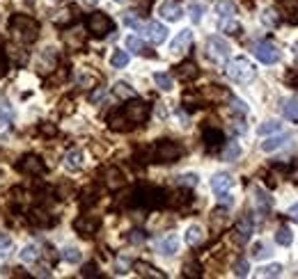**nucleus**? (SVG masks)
<instances>
[{
    "label": "nucleus",
    "mask_w": 298,
    "mask_h": 279,
    "mask_svg": "<svg viewBox=\"0 0 298 279\" xmlns=\"http://www.w3.org/2000/svg\"><path fill=\"white\" fill-rule=\"evenodd\" d=\"M147 119H149V105L140 99H131L124 108H120V110L108 117V126L112 131L124 133V131H131L135 126L145 124Z\"/></svg>",
    "instance_id": "1"
},
{
    "label": "nucleus",
    "mask_w": 298,
    "mask_h": 279,
    "mask_svg": "<svg viewBox=\"0 0 298 279\" xmlns=\"http://www.w3.org/2000/svg\"><path fill=\"white\" fill-rule=\"evenodd\" d=\"M9 30L21 44H32L39 37V23L32 16H26V14H14L9 18Z\"/></svg>",
    "instance_id": "2"
},
{
    "label": "nucleus",
    "mask_w": 298,
    "mask_h": 279,
    "mask_svg": "<svg viewBox=\"0 0 298 279\" xmlns=\"http://www.w3.org/2000/svg\"><path fill=\"white\" fill-rule=\"evenodd\" d=\"M182 144L172 140H158L151 146V163H174V160L182 158Z\"/></svg>",
    "instance_id": "3"
},
{
    "label": "nucleus",
    "mask_w": 298,
    "mask_h": 279,
    "mask_svg": "<svg viewBox=\"0 0 298 279\" xmlns=\"http://www.w3.org/2000/svg\"><path fill=\"white\" fill-rule=\"evenodd\" d=\"M227 76L232 78L234 82H241V85H246V82H250L252 78L257 76V69L255 65H252L248 57H234L232 62H227Z\"/></svg>",
    "instance_id": "4"
},
{
    "label": "nucleus",
    "mask_w": 298,
    "mask_h": 279,
    "mask_svg": "<svg viewBox=\"0 0 298 279\" xmlns=\"http://www.w3.org/2000/svg\"><path fill=\"white\" fill-rule=\"evenodd\" d=\"M85 28H87V32H90L92 37L104 39V37H108L110 32L115 30V21H112L108 14H104V12H92L90 16H87V21H85Z\"/></svg>",
    "instance_id": "5"
},
{
    "label": "nucleus",
    "mask_w": 298,
    "mask_h": 279,
    "mask_svg": "<svg viewBox=\"0 0 298 279\" xmlns=\"http://www.w3.org/2000/svg\"><path fill=\"white\" fill-rule=\"evenodd\" d=\"M252 53H255V57L260 62H264V65H277L282 60V51L271 41H257L252 46Z\"/></svg>",
    "instance_id": "6"
},
{
    "label": "nucleus",
    "mask_w": 298,
    "mask_h": 279,
    "mask_svg": "<svg viewBox=\"0 0 298 279\" xmlns=\"http://www.w3.org/2000/svg\"><path fill=\"white\" fill-rule=\"evenodd\" d=\"M229 53H232V48H229V44L225 41L223 37H209L207 39V55L211 57L213 62H218V65L227 62Z\"/></svg>",
    "instance_id": "7"
},
{
    "label": "nucleus",
    "mask_w": 298,
    "mask_h": 279,
    "mask_svg": "<svg viewBox=\"0 0 298 279\" xmlns=\"http://www.w3.org/2000/svg\"><path fill=\"white\" fill-rule=\"evenodd\" d=\"M99 227H101V220L94 218V215H81V218L74 222L76 233L83 236V238H92L96 231H99Z\"/></svg>",
    "instance_id": "8"
},
{
    "label": "nucleus",
    "mask_w": 298,
    "mask_h": 279,
    "mask_svg": "<svg viewBox=\"0 0 298 279\" xmlns=\"http://www.w3.org/2000/svg\"><path fill=\"white\" fill-rule=\"evenodd\" d=\"M16 169L21 174H28V176H39V174H44V160L39 158V156L28 154L16 163Z\"/></svg>",
    "instance_id": "9"
},
{
    "label": "nucleus",
    "mask_w": 298,
    "mask_h": 279,
    "mask_svg": "<svg viewBox=\"0 0 298 279\" xmlns=\"http://www.w3.org/2000/svg\"><path fill=\"white\" fill-rule=\"evenodd\" d=\"M140 30L147 35V39L151 44H163V41H168V28L163 26V23H158V21H149V23H143L140 26Z\"/></svg>",
    "instance_id": "10"
},
{
    "label": "nucleus",
    "mask_w": 298,
    "mask_h": 279,
    "mask_svg": "<svg viewBox=\"0 0 298 279\" xmlns=\"http://www.w3.org/2000/svg\"><path fill=\"white\" fill-rule=\"evenodd\" d=\"M158 14L165 21H179V18L184 16V7L177 0H163V3L158 5Z\"/></svg>",
    "instance_id": "11"
},
{
    "label": "nucleus",
    "mask_w": 298,
    "mask_h": 279,
    "mask_svg": "<svg viewBox=\"0 0 298 279\" xmlns=\"http://www.w3.org/2000/svg\"><path fill=\"white\" fill-rule=\"evenodd\" d=\"M252 202H255V210H257L260 215H268V213H271L273 199H271V195H268L266 190L252 188Z\"/></svg>",
    "instance_id": "12"
},
{
    "label": "nucleus",
    "mask_w": 298,
    "mask_h": 279,
    "mask_svg": "<svg viewBox=\"0 0 298 279\" xmlns=\"http://www.w3.org/2000/svg\"><path fill=\"white\" fill-rule=\"evenodd\" d=\"M252 229H255V220H252L250 213H246L236 222V231H234V233H236V241L241 245L248 243V241H250V236H252Z\"/></svg>",
    "instance_id": "13"
},
{
    "label": "nucleus",
    "mask_w": 298,
    "mask_h": 279,
    "mask_svg": "<svg viewBox=\"0 0 298 279\" xmlns=\"http://www.w3.org/2000/svg\"><path fill=\"white\" fill-rule=\"evenodd\" d=\"M232 188H234V176H232V174H227V172L213 174V179H211V190H213L216 195L229 192Z\"/></svg>",
    "instance_id": "14"
},
{
    "label": "nucleus",
    "mask_w": 298,
    "mask_h": 279,
    "mask_svg": "<svg viewBox=\"0 0 298 279\" xmlns=\"http://www.w3.org/2000/svg\"><path fill=\"white\" fill-rule=\"evenodd\" d=\"M225 144V135L221 128H204V146L207 151H218Z\"/></svg>",
    "instance_id": "15"
},
{
    "label": "nucleus",
    "mask_w": 298,
    "mask_h": 279,
    "mask_svg": "<svg viewBox=\"0 0 298 279\" xmlns=\"http://www.w3.org/2000/svg\"><path fill=\"white\" fill-rule=\"evenodd\" d=\"M190 44H193V32H190L188 28H186V30H182L177 37L172 39V44H170V51H172V53H186L188 48H190Z\"/></svg>",
    "instance_id": "16"
},
{
    "label": "nucleus",
    "mask_w": 298,
    "mask_h": 279,
    "mask_svg": "<svg viewBox=\"0 0 298 279\" xmlns=\"http://www.w3.org/2000/svg\"><path fill=\"white\" fill-rule=\"evenodd\" d=\"M126 51L129 53H135V55H149V57H154L156 53H151L147 46H145V41L140 37H135V35H129L126 37Z\"/></svg>",
    "instance_id": "17"
},
{
    "label": "nucleus",
    "mask_w": 298,
    "mask_h": 279,
    "mask_svg": "<svg viewBox=\"0 0 298 279\" xmlns=\"http://www.w3.org/2000/svg\"><path fill=\"white\" fill-rule=\"evenodd\" d=\"M177 252H179V238L174 236V233H170V236H165L158 241V254L172 256V254H177Z\"/></svg>",
    "instance_id": "18"
},
{
    "label": "nucleus",
    "mask_w": 298,
    "mask_h": 279,
    "mask_svg": "<svg viewBox=\"0 0 298 279\" xmlns=\"http://www.w3.org/2000/svg\"><path fill=\"white\" fill-rule=\"evenodd\" d=\"M133 270L138 272L140 277H154V279H165V272H161L158 268H154L151 263H145V261H135L133 263Z\"/></svg>",
    "instance_id": "19"
},
{
    "label": "nucleus",
    "mask_w": 298,
    "mask_h": 279,
    "mask_svg": "<svg viewBox=\"0 0 298 279\" xmlns=\"http://www.w3.org/2000/svg\"><path fill=\"white\" fill-rule=\"evenodd\" d=\"M202 96L204 99H209V101H227V99H232V94H229L225 87H221V85H209L207 90L202 92Z\"/></svg>",
    "instance_id": "20"
},
{
    "label": "nucleus",
    "mask_w": 298,
    "mask_h": 279,
    "mask_svg": "<svg viewBox=\"0 0 298 279\" xmlns=\"http://www.w3.org/2000/svg\"><path fill=\"white\" fill-rule=\"evenodd\" d=\"M287 142H291V140H289V135H275V133H273L271 138H266V140L262 142V151L271 154V151H277L280 146H285Z\"/></svg>",
    "instance_id": "21"
},
{
    "label": "nucleus",
    "mask_w": 298,
    "mask_h": 279,
    "mask_svg": "<svg viewBox=\"0 0 298 279\" xmlns=\"http://www.w3.org/2000/svg\"><path fill=\"white\" fill-rule=\"evenodd\" d=\"M106 185H108L110 190H120L122 185H124V174H122V169H117V167L106 169Z\"/></svg>",
    "instance_id": "22"
},
{
    "label": "nucleus",
    "mask_w": 298,
    "mask_h": 279,
    "mask_svg": "<svg viewBox=\"0 0 298 279\" xmlns=\"http://www.w3.org/2000/svg\"><path fill=\"white\" fill-rule=\"evenodd\" d=\"M186 243L190 247H197V245L204 243V229L200 227V224H190L186 229Z\"/></svg>",
    "instance_id": "23"
},
{
    "label": "nucleus",
    "mask_w": 298,
    "mask_h": 279,
    "mask_svg": "<svg viewBox=\"0 0 298 279\" xmlns=\"http://www.w3.org/2000/svg\"><path fill=\"white\" fill-rule=\"evenodd\" d=\"M282 115L289 124H298V101L296 99H287L282 101Z\"/></svg>",
    "instance_id": "24"
},
{
    "label": "nucleus",
    "mask_w": 298,
    "mask_h": 279,
    "mask_svg": "<svg viewBox=\"0 0 298 279\" xmlns=\"http://www.w3.org/2000/svg\"><path fill=\"white\" fill-rule=\"evenodd\" d=\"M65 167L69 169V172H78V169L83 167V151L71 149L69 154L65 156Z\"/></svg>",
    "instance_id": "25"
},
{
    "label": "nucleus",
    "mask_w": 298,
    "mask_h": 279,
    "mask_svg": "<svg viewBox=\"0 0 298 279\" xmlns=\"http://www.w3.org/2000/svg\"><path fill=\"white\" fill-rule=\"evenodd\" d=\"M177 78L179 80H193V78H197V67H195L190 60L182 62V65L177 67Z\"/></svg>",
    "instance_id": "26"
},
{
    "label": "nucleus",
    "mask_w": 298,
    "mask_h": 279,
    "mask_svg": "<svg viewBox=\"0 0 298 279\" xmlns=\"http://www.w3.org/2000/svg\"><path fill=\"white\" fill-rule=\"evenodd\" d=\"M112 92H115L117 99H124V101H131V99H135V96H138V94H135V90L129 85V82H122V80L115 82Z\"/></svg>",
    "instance_id": "27"
},
{
    "label": "nucleus",
    "mask_w": 298,
    "mask_h": 279,
    "mask_svg": "<svg viewBox=\"0 0 298 279\" xmlns=\"http://www.w3.org/2000/svg\"><path fill=\"white\" fill-rule=\"evenodd\" d=\"M216 14L218 18H234L236 7H234L232 0H216Z\"/></svg>",
    "instance_id": "28"
},
{
    "label": "nucleus",
    "mask_w": 298,
    "mask_h": 279,
    "mask_svg": "<svg viewBox=\"0 0 298 279\" xmlns=\"http://www.w3.org/2000/svg\"><path fill=\"white\" fill-rule=\"evenodd\" d=\"M18 256H21L23 263H35L37 259H39V245H37V243L26 245V247H23L21 252H18Z\"/></svg>",
    "instance_id": "29"
},
{
    "label": "nucleus",
    "mask_w": 298,
    "mask_h": 279,
    "mask_svg": "<svg viewBox=\"0 0 298 279\" xmlns=\"http://www.w3.org/2000/svg\"><path fill=\"white\" fill-rule=\"evenodd\" d=\"M131 62V55H129V51H112V55H110V65L115 67V69H124L126 65Z\"/></svg>",
    "instance_id": "30"
},
{
    "label": "nucleus",
    "mask_w": 298,
    "mask_h": 279,
    "mask_svg": "<svg viewBox=\"0 0 298 279\" xmlns=\"http://www.w3.org/2000/svg\"><path fill=\"white\" fill-rule=\"evenodd\" d=\"M218 28H221V32H227V35H241V26L234 18H221Z\"/></svg>",
    "instance_id": "31"
},
{
    "label": "nucleus",
    "mask_w": 298,
    "mask_h": 279,
    "mask_svg": "<svg viewBox=\"0 0 298 279\" xmlns=\"http://www.w3.org/2000/svg\"><path fill=\"white\" fill-rule=\"evenodd\" d=\"M257 277H280L282 275V263H271V266H262L255 272Z\"/></svg>",
    "instance_id": "32"
},
{
    "label": "nucleus",
    "mask_w": 298,
    "mask_h": 279,
    "mask_svg": "<svg viewBox=\"0 0 298 279\" xmlns=\"http://www.w3.org/2000/svg\"><path fill=\"white\" fill-rule=\"evenodd\" d=\"M285 16L291 26H298V0H285Z\"/></svg>",
    "instance_id": "33"
},
{
    "label": "nucleus",
    "mask_w": 298,
    "mask_h": 279,
    "mask_svg": "<svg viewBox=\"0 0 298 279\" xmlns=\"http://www.w3.org/2000/svg\"><path fill=\"white\" fill-rule=\"evenodd\" d=\"M239 156H241V144H239V142H227V144H225V151H223V160H229V163H232Z\"/></svg>",
    "instance_id": "34"
},
{
    "label": "nucleus",
    "mask_w": 298,
    "mask_h": 279,
    "mask_svg": "<svg viewBox=\"0 0 298 279\" xmlns=\"http://www.w3.org/2000/svg\"><path fill=\"white\" fill-rule=\"evenodd\" d=\"M280 131H282V124H280V121L268 119V121H264L260 128H257V133H260V135H273V133H280Z\"/></svg>",
    "instance_id": "35"
},
{
    "label": "nucleus",
    "mask_w": 298,
    "mask_h": 279,
    "mask_svg": "<svg viewBox=\"0 0 298 279\" xmlns=\"http://www.w3.org/2000/svg\"><path fill=\"white\" fill-rule=\"evenodd\" d=\"M262 23L266 28H275L277 23H280V14H277L275 9H271V7L264 9V12H262Z\"/></svg>",
    "instance_id": "36"
},
{
    "label": "nucleus",
    "mask_w": 298,
    "mask_h": 279,
    "mask_svg": "<svg viewBox=\"0 0 298 279\" xmlns=\"http://www.w3.org/2000/svg\"><path fill=\"white\" fill-rule=\"evenodd\" d=\"M154 82L161 87L163 92H170L174 87V82H172V76H168V73H163V71H158V73H154Z\"/></svg>",
    "instance_id": "37"
},
{
    "label": "nucleus",
    "mask_w": 298,
    "mask_h": 279,
    "mask_svg": "<svg viewBox=\"0 0 298 279\" xmlns=\"http://www.w3.org/2000/svg\"><path fill=\"white\" fill-rule=\"evenodd\" d=\"M271 256V245L268 243H255L252 245V259L255 261H262V259Z\"/></svg>",
    "instance_id": "38"
},
{
    "label": "nucleus",
    "mask_w": 298,
    "mask_h": 279,
    "mask_svg": "<svg viewBox=\"0 0 298 279\" xmlns=\"http://www.w3.org/2000/svg\"><path fill=\"white\" fill-rule=\"evenodd\" d=\"M60 256H62V261H67V263H81V249L78 247H65L60 252Z\"/></svg>",
    "instance_id": "39"
},
{
    "label": "nucleus",
    "mask_w": 298,
    "mask_h": 279,
    "mask_svg": "<svg viewBox=\"0 0 298 279\" xmlns=\"http://www.w3.org/2000/svg\"><path fill=\"white\" fill-rule=\"evenodd\" d=\"M275 243L282 245V247H289V245L294 243V236H291V231L287 227H282V229H277V233H275Z\"/></svg>",
    "instance_id": "40"
},
{
    "label": "nucleus",
    "mask_w": 298,
    "mask_h": 279,
    "mask_svg": "<svg viewBox=\"0 0 298 279\" xmlns=\"http://www.w3.org/2000/svg\"><path fill=\"white\" fill-rule=\"evenodd\" d=\"M190 192L188 190H182V192H177V195H172V197L168 199L170 204H172V206H186V204H190Z\"/></svg>",
    "instance_id": "41"
},
{
    "label": "nucleus",
    "mask_w": 298,
    "mask_h": 279,
    "mask_svg": "<svg viewBox=\"0 0 298 279\" xmlns=\"http://www.w3.org/2000/svg\"><path fill=\"white\" fill-rule=\"evenodd\" d=\"M229 108H232V112L234 115H241V117H246L248 115V103L246 101H241V99H229Z\"/></svg>",
    "instance_id": "42"
},
{
    "label": "nucleus",
    "mask_w": 298,
    "mask_h": 279,
    "mask_svg": "<svg viewBox=\"0 0 298 279\" xmlns=\"http://www.w3.org/2000/svg\"><path fill=\"white\" fill-rule=\"evenodd\" d=\"M177 183H179V185H186V188H195V185L200 183V176L193 174V172L182 174V176H177Z\"/></svg>",
    "instance_id": "43"
},
{
    "label": "nucleus",
    "mask_w": 298,
    "mask_h": 279,
    "mask_svg": "<svg viewBox=\"0 0 298 279\" xmlns=\"http://www.w3.org/2000/svg\"><path fill=\"white\" fill-rule=\"evenodd\" d=\"M248 270H250V266H248L246 259H239V261L234 263V275H236V277H246Z\"/></svg>",
    "instance_id": "44"
},
{
    "label": "nucleus",
    "mask_w": 298,
    "mask_h": 279,
    "mask_svg": "<svg viewBox=\"0 0 298 279\" xmlns=\"http://www.w3.org/2000/svg\"><path fill=\"white\" fill-rule=\"evenodd\" d=\"M124 23L129 28H135V30H140V26H143V23H140V18L135 16V12H126L124 14Z\"/></svg>",
    "instance_id": "45"
},
{
    "label": "nucleus",
    "mask_w": 298,
    "mask_h": 279,
    "mask_svg": "<svg viewBox=\"0 0 298 279\" xmlns=\"http://www.w3.org/2000/svg\"><path fill=\"white\" fill-rule=\"evenodd\" d=\"M67 76H69V71H67V69H60V71L55 73V76H51V78H48V80H46V85H48V87H53V85H55V82H65V80H67Z\"/></svg>",
    "instance_id": "46"
},
{
    "label": "nucleus",
    "mask_w": 298,
    "mask_h": 279,
    "mask_svg": "<svg viewBox=\"0 0 298 279\" xmlns=\"http://www.w3.org/2000/svg\"><path fill=\"white\" fill-rule=\"evenodd\" d=\"M202 14H204V7H202V5H190V21H193V23H200V21H202Z\"/></svg>",
    "instance_id": "47"
},
{
    "label": "nucleus",
    "mask_w": 298,
    "mask_h": 279,
    "mask_svg": "<svg viewBox=\"0 0 298 279\" xmlns=\"http://www.w3.org/2000/svg\"><path fill=\"white\" fill-rule=\"evenodd\" d=\"M39 131H42V135H46V138H53V135L57 133V128H55V126L51 124V121H46V124H42V126H39Z\"/></svg>",
    "instance_id": "48"
},
{
    "label": "nucleus",
    "mask_w": 298,
    "mask_h": 279,
    "mask_svg": "<svg viewBox=\"0 0 298 279\" xmlns=\"http://www.w3.org/2000/svg\"><path fill=\"white\" fill-rule=\"evenodd\" d=\"M285 80L289 82L291 87H294V90H298V71H294V69H289L287 71V76H285Z\"/></svg>",
    "instance_id": "49"
},
{
    "label": "nucleus",
    "mask_w": 298,
    "mask_h": 279,
    "mask_svg": "<svg viewBox=\"0 0 298 279\" xmlns=\"http://www.w3.org/2000/svg\"><path fill=\"white\" fill-rule=\"evenodd\" d=\"M81 275L83 277H96V275H99V270H96V263H87V266L83 268Z\"/></svg>",
    "instance_id": "50"
},
{
    "label": "nucleus",
    "mask_w": 298,
    "mask_h": 279,
    "mask_svg": "<svg viewBox=\"0 0 298 279\" xmlns=\"http://www.w3.org/2000/svg\"><path fill=\"white\" fill-rule=\"evenodd\" d=\"M218 197V202H221V206H232L234 204V197L229 192H223V195H216Z\"/></svg>",
    "instance_id": "51"
},
{
    "label": "nucleus",
    "mask_w": 298,
    "mask_h": 279,
    "mask_svg": "<svg viewBox=\"0 0 298 279\" xmlns=\"http://www.w3.org/2000/svg\"><path fill=\"white\" fill-rule=\"evenodd\" d=\"M94 82H96L94 76H81V78H78V85H81V87H92Z\"/></svg>",
    "instance_id": "52"
},
{
    "label": "nucleus",
    "mask_w": 298,
    "mask_h": 279,
    "mask_svg": "<svg viewBox=\"0 0 298 279\" xmlns=\"http://www.w3.org/2000/svg\"><path fill=\"white\" fill-rule=\"evenodd\" d=\"M129 266H131L129 261H124V259H120V261L115 263V272H117V275H124V272H126V268H129Z\"/></svg>",
    "instance_id": "53"
},
{
    "label": "nucleus",
    "mask_w": 298,
    "mask_h": 279,
    "mask_svg": "<svg viewBox=\"0 0 298 279\" xmlns=\"http://www.w3.org/2000/svg\"><path fill=\"white\" fill-rule=\"evenodd\" d=\"M104 94H106V87H99V90H96L94 94L90 96V101H92V103H99V101L104 99Z\"/></svg>",
    "instance_id": "54"
},
{
    "label": "nucleus",
    "mask_w": 298,
    "mask_h": 279,
    "mask_svg": "<svg viewBox=\"0 0 298 279\" xmlns=\"http://www.w3.org/2000/svg\"><path fill=\"white\" fill-rule=\"evenodd\" d=\"M186 275L200 277V266H195V263H186Z\"/></svg>",
    "instance_id": "55"
},
{
    "label": "nucleus",
    "mask_w": 298,
    "mask_h": 279,
    "mask_svg": "<svg viewBox=\"0 0 298 279\" xmlns=\"http://www.w3.org/2000/svg\"><path fill=\"white\" fill-rule=\"evenodd\" d=\"M9 245H12V238L7 233H0V249H7Z\"/></svg>",
    "instance_id": "56"
},
{
    "label": "nucleus",
    "mask_w": 298,
    "mask_h": 279,
    "mask_svg": "<svg viewBox=\"0 0 298 279\" xmlns=\"http://www.w3.org/2000/svg\"><path fill=\"white\" fill-rule=\"evenodd\" d=\"M129 241H131V243H143V241H145V233H140V231H131Z\"/></svg>",
    "instance_id": "57"
},
{
    "label": "nucleus",
    "mask_w": 298,
    "mask_h": 279,
    "mask_svg": "<svg viewBox=\"0 0 298 279\" xmlns=\"http://www.w3.org/2000/svg\"><path fill=\"white\" fill-rule=\"evenodd\" d=\"M287 215H289L294 222H298V204H294V206H289V210H287Z\"/></svg>",
    "instance_id": "58"
},
{
    "label": "nucleus",
    "mask_w": 298,
    "mask_h": 279,
    "mask_svg": "<svg viewBox=\"0 0 298 279\" xmlns=\"http://www.w3.org/2000/svg\"><path fill=\"white\" fill-rule=\"evenodd\" d=\"M5 73H7V62H5V57L0 55V78H3Z\"/></svg>",
    "instance_id": "59"
},
{
    "label": "nucleus",
    "mask_w": 298,
    "mask_h": 279,
    "mask_svg": "<svg viewBox=\"0 0 298 279\" xmlns=\"http://www.w3.org/2000/svg\"><path fill=\"white\" fill-rule=\"evenodd\" d=\"M232 131H236V133H246V126H243L241 121H236V126H232Z\"/></svg>",
    "instance_id": "60"
},
{
    "label": "nucleus",
    "mask_w": 298,
    "mask_h": 279,
    "mask_svg": "<svg viewBox=\"0 0 298 279\" xmlns=\"http://www.w3.org/2000/svg\"><path fill=\"white\" fill-rule=\"evenodd\" d=\"M83 5H87V7H96V5H99V0H83Z\"/></svg>",
    "instance_id": "61"
},
{
    "label": "nucleus",
    "mask_w": 298,
    "mask_h": 279,
    "mask_svg": "<svg viewBox=\"0 0 298 279\" xmlns=\"http://www.w3.org/2000/svg\"><path fill=\"white\" fill-rule=\"evenodd\" d=\"M117 3H124V0H117Z\"/></svg>",
    "instance_id": "62"
}]
</instances>
